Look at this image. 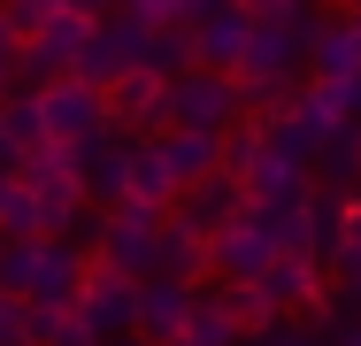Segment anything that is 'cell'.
Listing matches in <instances>:
<instances>
[{
	"label": "cell",
	"instance_id": "obj_1",
	"mask_svg": "<svg viewBox=\"0 0 361 346\" xmlns=\"http://www.w3.org/2000/svg\"><path fill=\"white\" fill-rule=\"evenodd\" d=\"M246 16H254V39H246V62H238L231 85H238V100H246V124H277V108L300 93V69L315 54L323 16L300 8V0H254Z\"/></svg>",
	"mask_w": 361,
	"mask_h": 346
},
{
	"label": "cell",
	"instance_id": "obj_2",
	"mask_svg": "<svg viewBox=\"0 0 361 346\" xmlns=\"http://www.w3.org/2000/svg\"><path fill=\"white\" fill-rule=\"evenodd\" d=\"M161 208H146V201H123V208H108L100 215V270H116V277H131V285H146V277H161Z\"/></svg>",
	"mask_w": 361,
	"mask_h": 346
},
{
	"label": "cell",
	"instance_id": "obj_3",
	"mask_svg": "<svg viewBox=\"0 0 361 346\" xmlns=\"http://www.w3.org/2000/svg\"><path fill=\"white\" fill-rule=\"evenodd\" d=\"M246 124V100H238V85L216 77V69H192V77H177L169 85V131H208V138H231Z\"/></svg>",
	"mask_w": 361,
	"mask_h": 346
},
{
	"label": "cell",
	"instance_id": "obj_4",
	"mask_svg": "<svg viewBox=\"0 0 361 346\" xmlns=\"http://www.w3.org/2000/svg\"><path fill=\"white\" fill-rule=\"evenodd\" d=\"M139 69H146V31H131V23L108 8V16H100V31L85 39V54H77L70 77H77V85H92V93H116V85H123V77H139Z\"/></svg>",
	"mask_w": 361,
	"mask_h": 346
},
{
	"label": "cell",
	"instance_id": "obj_5",
	"mask_svg": "<svg viewBox=\"0 0 361 346\" xmlns=\"http://www.w3.org/2000/svg\"><path fill=\"white\" fill-rule=\"evenodd\" d=\"M39 116H47V138H54V146H85V138L116 131L108 93H92V85H77V77H62V85L39 93Z\"/></svg>",
	"mask_w": 361,
	"mask_h": 346
},
{
	"label": "cell",
	"instance_id": "obj_6",
	"mask_svg": "<svg viewBox=\"0 0 361 346\" xmlns=\"http://www.w3.org/2000/svg\"><path fill=\"white\" fill-rule=\"evenodd\" d=\"M77 323H85L100 346L139 339V285L116 277V270H92V277H85V292H77Z\"/></svg>",
	"mask_w": 361,
	"mask_h": 346
},
{
	"label": "cell",
	"instance_id": "obj_7",
	"mask_svg": "<svg viewBox=\"0 0 361 346\" xmlns=\"http://www.w3.org/2000/svg\"><path fill=\"white\" fill-rule=\"evenodd\" d=\"M131 146H139V138H123V131L70 146V162H77V185H85V201L100 208V215L131 201Z\"/></svg>",
	"mask_w": 361,
	"mask_h": 346
},
{
	"label": "cell",
	"instance_id": "obj_8",
	"mask_svg": "<svg viewBox=\"0 0 361 346\" xmlns=\"http://www.w3.org/2000/svg\"><path fill=\"white\" fill-rule=\"evenodd\" d=\"M246 39H254V16H246V8L192 0V54H200V69L238 77V62H246Z\"/></svg>",
	"mask_w": 361,
	"mask_h": 346
},
{
	"label": "cell",
	"instance_id": "obj_9",
	"mask_svg": "<svg viewBox=\"0 0 361 346\" xmlns=\"http://www.w3.org/2000/svg\"><path fill=\"white\" fill-rule=\"evenodd\" d=\"M338 131H346V124H338V116L323 108V93H315V85H300V93H292L285 108H277V124H269V138L285 146L292 162H307V169L323 162V146H331Z\"/></svg>",
	"mask_w": 361,
	"mask_h": 346
},
{
	"label": "cell",
	"instance_id": "obj_10",
	"mask_svg": "<svg viewBox=\"0 0 361 346\" xmlns=\"http://www.w3.org/2000/svg\"><path fill=\"white\" fill-rule=\"evenodd\" d=\"M192 308H200L192 285H177V277H146V285H139V339L146 346H185Z\"/></svg>",
	"mask_w": 361,
	"mask_h": 346
},
{
	"label": "cell",
	"instance_id": "obj_11",
	"mask_svg": "<svg viewBox=\"0 0 361 346\" xmlns=\"http://www.w3.org/2000/svg\"><path fill=\"white\" fill-rule=\"evenodd\" d=\"M108 116H116V131L123 138H169V85L161 77H123L116 93H108Z\"/></svg>",
	"mask_w": 361,
	"mask_h": 346
},
{
	"label": "cell",
	"instance_id": "obj_12",
	"mask_svg": "<svg viewBox=\"0 0 361 346\" xmlns=\"http://www.w3.org/2000/svg\"><path fill=\"white\" fill-rule=\"evenodd\" d=\"M307 69H315V85H354V77H361V8H338V16H323Z\"/></svg>",
	"mask_w": 361,
	"mask_h": 346
},
{
	"label": "cell",
	"instance_id": "obj_13",
	"mask_svg": "<svg viewBox=\"0 0 361 346\" xmlns=\"http://www.w3.org/2000/svg\"><path fill=\"white\" fill-rule=\"evenodd\" d=\"M246 201H315V169L292 162L277 138H262V154L246 169Z\"/></svg>",
	"mask_w": 361,
	"mask_h": 346
},
{
	"label": "cell",
	"instance_id": "obj_14",
	"mask_svg": "<svg viewBox=\"0 0 361 346\" xmlns=\"http://www.w3.org/2000/svg\"><path fill=\"white\" fill-rule=\"evenodd\" d=\"M177 215H185L192 231L223 239V231H238V223L254 215V201H246V185H231V177H208V185H192V193L177 201Z\"/></svg>",
	"mask_w": 361,
	"mask_h": 346
},
{
	"label": "cell",
	"instance_id": "obj_15",
	"mask_svg": "<svg viewBox=\"0 0 361 346\" xmlns=\"http://www.w3.org/2000/svg\"><path fill=\"white\" fill-rule=\"evenodd\" d=\"M277 262H285V254L254 231V215H246L238 231H223V239H216V285H262Z\"/></svg>",
	"mask_w": 361,
	"mask_h": 346
},
{
	"label": "cell",
	"instance_id": "obj_16",
	"mask_svg": "<svg viewBox=\"0 0 361 346\" xmlns=\"http://www.w3.org/2000/svg\"><path fill=\"white\" fill-rule=\"evenodd\" d=\"M161 154H169V177H177L185 193L208 185V177H223V138H208V131H169Z\"/></svg>",
	"mask_w": 361,
	"mask_h": 346
},
{
	"label": "cell",
	"instance_id": "obj_17",
	"mask_svg": "<svg viewBox=\"0 0 361 346\" xmlns=\"http://www.w3.org/2000/svg\"><path fill=\"white\" fill-rule=\"evenodd\" d=\"M131 201L161 208V215L185 201V185L169 177V154H161V138H139V146H131Z\"/></svg>",
	"mask_w": 361,
	"mask_h": 346
},
{
	"label": "cell",
	"instance_id": "obj_18",
	"mask_svg": "<svg viewBox=\"0 0 361 346\" xmlns=\"http://www.w3.org/2000/svg\"><path fill=\"white\" fill-rule=\"evenodd\" d=\"M254 231L277 254H307V201H254Z\"/></svg>",
	"mask_w": 361,
	"mask_h": 346
},
{
	"label": "cell",
	"instance_id": "obj_19",
	"mask_svg": "<svg viewBox=\"0 0 361 346\" xmlns=\"http://www.w3.org/2000/svg\"><path fill=\"white\" fill-rule=\"evenodd\" d=\"M0 138H8L16 154L54 146V138H47V116H39V93H8V100H0Z\"/></svg>",
	"mask_w": 361,
	"mask_h": 346
},
{
	"label": "cell",
	"instance_id": "obj_20",
	"mask_svg": "<svg viewBox=\"0 0 361 346\" xmlns=\"http://www.w3.org/2000/svg\"><path fill=\"white\" fill-rule=\"evenodd\" d=\"M354 185H361V138H354V131H338L331 146H323V162H315V193L354 201Z\"/></svg>",
	"mask_w": 361,
	"mask_h": 346
},
{
	"label": "cell",
	"instance_id": "obj_21",
	"mask_svg": "<svg viewBox=\"0 0 361 346\" xmlns=\"http://www.w3.org/2000/svg\"><path fill=\"white\" fill-rule=\"evenodd\" d=\"M185 346H246V331L231 323V308H223L216 285L200 292V308H192V323H185Z\"/></svg>",
	"mask_w": 361,
	"mask_h": 346
},
{
	"label": "cell",
	"instance_id": "obj_22",
	"mask_svg": "<svg viewBox=\"0 0 361 346\" xmlns=\"http://www.w3.org/2000/svg\"><path fill=\"white\" fill-rule=\"evenodd\" d=\"M39 246H47V239H8V254H0V292H8V300H31V277H39Z\"/></svg>",
	"mask_w": 361,
	"mask_h": 346
},
{
	"label": "cell",
	"instance_id": "obj_23",
	"mask_svg": "<svg viewBox=\"0 0 361 346\" xmlns=\"http://www.w3.org/2000/svg\"><path fill=\"white\" fill-rule=\"evenodd\" d=\"M262 138H269V124H238V131L223 138V177H231V185H246V169H254Z\"/></svg>",
	"mask_w": 361,
	"mask_h": 346
},
{
	"label": "cell",
	"instance_id": "obj_24",
	"mask_svg": "<svg viewBox=\"0 0 361 346\" xmlns=\"http://www.w3.org/2000/svg\"><path fill=\"white\" fill-rule=\"evenodd\" d=\"M47 16H54V0H8V8H0V31H8L16 47H31V39L47 31Z\"/></svg>",
	"mask_w": 361,
	"mask_h": 346
},
{
	"label": "cell",
	"instance_id": "obj_25",
	"mask_svg": "<svg viewBox=\"0 0 361 346\" xmlns=\"http://www.w3.org/2000/svg\"><path fill=\"white\" fill-rule=\"evenodd\" d=\"M307 85H315V77H307ZM315 93H323V108H331L346 131H361V77L354 85H315Z\"/></svg>",
	"mask_w": 361,
	"mask_h": 346
},
{
	"label": "cell",
	"instance_id": "obj_26",
	"mask_svg": "<svg viewBox=\"0 0 361 346\" xmlns=\"http://www.w3.org/2000/svg\"><path fill=\"white\" fill-rule=\"evenodd\" d=\"M0 346H31V308L0 292Z\"/></svg>",
	"mask_w": 361,
	"mask_h": 346
},
{
	"label": "cell",
	"instance_id": "obj_27",
	"mask_svg": "<svg viewBox=\"0 0 361 346\" xmlns=\"http://www.w3.org/2000/svg\"><path fill=\"white\" fill-rule=\"evenodd\" d=\"M246 346H323L307 323H277V331H262V339H246Z\"/></svg>",
	"mask_w": 361,
	"mask_h": 346
},
{
	"label": "cell",
	"instance_id": "obj_28",
	"mask_svg": "<svg viewBox=\"0 0 361 346\" xmlns=\"http://www.w3.org/2000/svg\"><path fill=\"white\" fill-rule=\"evenodd\" d=\"M47 346H100V339H92V331H85V323H77V316H62V323H54V331H47Z\"/></svg>",
	"mask_w": 361,
	"mask_h": 346
},
{
	"label": "cell",
	"instance_id": "obj_29",
	"mask_svg": "<svg viewBox=\"0 0 361 346\" xmlns=\"http://www.w3.org/2000/svg\"><path fill=\"white\" fill-rule=\"evenodd\" d=\"M315 339H323V346H361V323H354V316H338V323H323Z\"/></svg>",
	"mask_w": 361,
	"mask_h": 346
},
{
	"label": "cell",
	"instance_id": "obj_30",
	"mask_svg": "<svg viewBox=\"0 0 361 346\" xmlns=\"http://www.w3.org/2000/svg\"><path fill=\"white\" fill-rule=\"evenodd\" d=\"M346 262L361 270V193H354V208H346Z\"/></svg>",
	"mask_w": 361,
	"mask_h": 346
},
{
	"label": "cell",
	"instance_id": "obj_31",
	"mask_svg": "<svg viewBox=\"0 0 361 346\" xmlns=\"http://www.w3.org/2000/svg\"><path fill=\"white\" fill-rule=\"evenodd\" d=\"M123 346H146V339H123Z\"/></svg>",
	"mask_w": 361,
	"mask_h": 346
},
{
	"label": "cell",
	"instance_id": "obj_32",
	"mask_svg": "<svg viewBox=\"0 0 361 346\" xmlns=\"http://www.w3.org/2000/svg\"><path fill=\"white\" fill-rule=\"evenodd\" d=\"M0 254H8V239H0Z\"/></svg>",
	"mask_w": 361,
	"mask_h": 346
},
{
	"label": "cell",
	"instance_id": "obj_33",
	"mask_svg": "<svg viewBox=\"0 0 361 346\" xmlns=\"http://www.w3.org/2000/svg\"><path fill=\"white\" fill-rule=\"evenodd\" d=\"M354 138H361V131H354Z\"/></svg>",
	"mask_w": 361,
	"mask_h": 346
}]
</instances>
